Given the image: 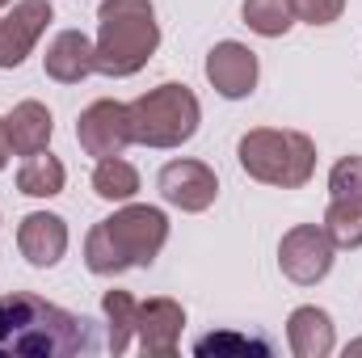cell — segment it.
I'll return each instance as SVG.
<instances>
[{"instance_id":"obj_10","label":"cell","mask_w":362,"mask_h":358,"mask_svg":"<svg viewBox=\"0 0 362 358\" xmlns=\"http://www.w3.org/2000/svg\"><path fill=\"white\" fill-rule=\"evenodd\" d=\"M206 81L215 85L219 97H249L257 89V55L245 47V42H219L211 55H206Z\"/></svg>"},{"instance_id":"obj_2","label":"cell","mask_w":362,"mask_h":358,"mask_svg":"<svg viewBox=\"0 0 362 358\" xmlns=\"http://www.w3.org/2000/svg\"><path fill=\"white\" fill-rule=\"evenodd\" d=\"M169 241V219L160 207H122L110 219L93 224L85 241V262L93 274H122L135 266H152Z\"/></svg>"},{"instance_id":"obj_25","label":"cell","mask_w":362,"mask_h":358,"mask_svg":"<svg viewBox=\"0 0 362 358\" xmlns=\"http://www.w3.org/2000/svg\"><path fill=\"white\" fill-rule=\"evenodd\" d=\"M346 354H362V342H350V346H346Z\"/></svg>"},{"instance_id":"obj_5","label":"cell","mask_w":362,"mask_h":358,"mask_svg":"<svg viewBox=\"0 0 362 358\" xmlns=\"http://www.w3.org/2000/svg\"><path fill=\"white\" fill-rule=\"evenodd\" d=\"M131 135L135 144L148 148H181L185 139H194L198 122H202V105L185 85H160V89L135 97L131 105Z\"/></svg>"},{"instance_id":"obj_13","label":"cell","mask_w":362,"mask_h":358,"mask_svg":"<svg viewBox=\"0 0 362 358\" xmlns=\"http://www.w3.org/2000/svg\"><path fill=\"white\" fill-rule=\"evenodd\" d=\"M42 68H47V76L59 81V85H81L89 72H97V68H93V42L81 30L55 34V42H51L47 55H42Z\"/></svg>"},{"instance_id":"obj_21","label":"cell","mask_w":362,"mask_h":358,"mask_svg":"<svg viewBox=\"0 0 362 358\" xmlns=\"http://www.w3.org/2000/svg\"><path fill=\"white\" fill-rule=\"evenodd\" d=\"M194 354H253V358H270L274 346L266 337H253V333H206L194 342Z\"/></svg>"},{"instance_id":"obj_16","label":"cell","mask_w":362,"mask_h":358,"mask_svg":"<svg viewBox=\"0 0 362 358\" xmlns=\"http://www.w3.org/2000/svg\"><path fill=\"white\" fill-rule=\"evenodd\" d=\"M64 165L51 156V152H34V156H25V165L17 169V190L21 194H30V198H51V194H59L64 190Z\"/></svg>"},{"instance_id":"obj_11","label":"cell","mask_w":362,"mask_h":358,"mask_svg":"<svg viewBox=\"0 0 362 358\" xmlns=\"http://www.w3.org/2000/svg\"><path fill=\"white\" fill-rule=\"evenodd\" d=\"M17 249H21V258L30 266H38V270L55 266L68 253V224L59 215H51V211H34L17 228Z\"/></svg>"},{"instance_id":"obj_4","label":"cell","mask_w":362,"mask_h":358,"mask_svg":"<svg viewBox=\"0 0 362 358\" xmlns=\"http://www.w3.org/2000/svg\"><path fill=\"white\" fill-rule=\"evenodd\" d=\"M240 169L249 178L266 181V185H282V190H299L303 181L316 173V144L303 131H249L236 148Z\"/></svg>"},{"instance_id":"obj_9","label":"cell","mask_w":362,"mask_h":358,"mask_svg":"<svg viewBox=\"0 0 362 358\" xmlns=\"http://www.w3.org/2000/svg\"><path fill=\"white\" fill-rule=\"evenodd\" d=\"M156 185H160V198L181 211H206L219 194V181L202 161H169L160 169Z\"/></svg>"},{"instance_id":"obj_18","label":"cell","mask_w":362,"mask_h":358,"mask_svg":"<svg viewBox=\"0 0 362 358\" xmlns=\"http://www.w3.org/2000/svg\"><path fill=\"white\" fill-rule=\"evenodd\" d=\"M325 232H329L333 249H362V202L333 198L329 215H325Z\"/></svg>"},{"instance_id":"obj_6","label":"cell","mask_w":362,"mask_h":358,"mask_svg":"<svg viewBox=\"0 0 362 358\" xmlns=\"http://www.w3.org/2000/svg\"><path fill=\"white\" fill-rule=\"evenodd\" d=\"M278 266H282V274L291 282H299V287L320 282L333 270V241H329V232L316 228V224L291 228L282 236V245H278Z\"/></svg>"},{"instance_id":"obj_8","label":"cell","mask_w":362,"mask_h":358,"mask_svg":"<svg viewBox=\"0 0 362 358\" xmlns=\"http://www.w3.org/2000/svg\"><path fill=\"white\" fill-rule=\"evenodd\" d=\"M47 21H51L47 0H17L13 8H4L0 13V68H17L42 38Z\"/></svg>"},{"instance_id":"obj_26","label":"cell","mask_w":362,"mask_h":358,"mask_svg":"<svg viewBox=\"0 0 362 358\" xmlns=\"http://www.w3.org/2000/svg\"><path fill=\"white\" fill-rule=\"evenodd\" d=\"M4 8H8V0H0V13H4Z\"/></svg>"},{"instance_id":"obj_3","label":"cell","mask_w":362,"mask_h":358,"mask_svg":"<svg viewBox=\"0 0 362 358\" xmlns=\"http://www.w3.org/2000/svg\"><path fill=\"white\" fill-rule=\"evenodd\" d=\"M160 47V25L152 0H105L97 13L93 68L101 76H135Z\"/></svg>"},{"instance_id":"obj_1","label":"cell","mask_w":362,"mask_h":358,"mask_svg":"<svg viewBox=\"0 0 362 358\" xmlns=\"http://www.w3.org/2000/svg\"><path fill=\"white\" fill-rule=\"evenodd\" d=\"M97 350V329L59 304L30 291H8L0 299V354L13 358H76Z\"/></svg>"},{"instance_id":"obj_14","label":"cell","mask_w":362,"mask_h":358,"mask_svg":"<svg viewBox=\"0 0 362 358\" xmlns=\"http://www.w3.org/2000/svg\"><path fill=\"white\" fill-rule=\"evenodd\" d=\"M4 127H8V144H13V152H17V156L47 152L51 131H55L51 110H47L42 101H21V105H13V114L4 118Z\"/></svg>"},{"instance_id":"obj_23","label":"cell","mask_w":362,"mask_h":358,"mask_svg":"<svg viewBox=\"0 0 362 358\" xmlns=\"http://www.w3.org/2000/svg\"><path fill=\"white\" fill-rule=\"evenodd\" d=\"M291 13L308 25H329L346 13V0H291Z\"/></svg>"},{"instance_id":"obj_12","label":"cell","mask_w":362,"mask_h":358,"mask_svg":"<svg viewBox=\"0 0 362 358\" xmlns=\"http://www.w3.org/2000/svg\"><path fill=\"white\" fill-rule=\"evenodd\" d=\"M185 325L177 299H148L135 312V333H139V350L144 354H177V337Z\"/></svg>"},{"instance_id":"obj_22","label":"cell","mask_w":362,"mask_h":358,"mask_svg":"<svg viewBox=\"0 0 362 358\" xmlns=\"http://www.w3.org/2000/svg\"><path fill=\"white\" fill-rule=\"evenodd\" d=\"M329 190H333V198L362 202V156H346V161H337L333 173H329Z\"/></svg>"},{"instance_id":"obj_17","label":"cell","mask_w":362,"mask_h":358,"mask_svg":"<svg viewBox=\"0 0 362 358\" xmlns=\"http://www.w3.org/2000/svg\"><path fill=\"white\" fill-rule=\"evenodd\" d=\"M93 190H97V198L127 202V198L139 194V173H135V165H127L122 156H105V161H97V169H93Z\"/></svg>"},{"instance_id":"obj_15","label":"cell","mask_w":362,"mask_h":358,"mask_svg":"<svg viewBox=\"0 0 362 358\" xmlns=\"http://www.w3.org/2000/svg\"><path fill=\"white\" fill-rule=\"evenodd\" d=\"M286 342L299 358H325L333 350V321L325 308H295L286 321Z\"/></svg>"},{"instance_id":"obj_24","label":"cell","mask_w":362,"mask_h":358,"mask_svg":"<svg viewBox=\"0 0 362 358\" xmlns=\"http://www.w3.org/2000/svg\"><path fill=\"white\" fill-rule=\"evenodd\" d=\"M8 156H13V144H8V127H4V118H0V169L8 165Z\"/></svg>"},{"instance_id":"obj_20","label":"cell","mask_w":362,"mask_h":358,"mask_svg":"<svg viewBox=\"0 0 362 358\" xmlns=\"http://www.w3.org/2000/svg\"><path fill=\"white\" fill-rule=\"evenodd\" d=\"M291 0H245V25L262 38H282L291 30Z\"/></svg>"},{"instance_id":"obj_7","label":"cell","mask_w":362,"mask_h":358,"mask_svg":"<svg viewBox=\"0 0 362 358\" xmlns=\"http://www.w3.org/2000/svg\"><path fill=\"white\" fill-rule=\"evenodd\" d=\"M76 139L97 161L122 156L135 144V135H131V110L122 101H93L89 110L81 114V122H76Z\"/></svg>"},{"instance_id":"obj_19","label":"cell","mask_w":362,"mask_h":358,"mask_svg":"<svg viewBox=\"0 0 362 358\" xmlns=\"http://www.w3.org/2000/svg\"><path fill=\"white\" fill-rule=\"evenodd\" d=\"M101 312H105V321H110V350H114V354H122V350L131 346V333H135V312H139V304L131 299V291H105V299H101Z\"/></svg>"}]
</instances>
